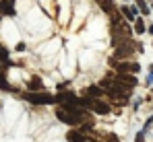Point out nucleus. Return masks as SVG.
Instances as JSON below:
<instances>
[{
    "label": "nucleus",
    "mask_w": 153,
    "mask_h": 142,
    "mask_svg": "<svg viewBox=\"0 0 153 142\" xmlns=\"http://www.w3.org/2000/svg\"><path fill=\"white\" fill-rule=\"evenodd\" d=\"M130 52H132V46H122V43H120L118 49H116V56H118V58H126Z\"/></svg>",
    "instance_id": "6"
},
{
    "label": "nucleus",
    "mask_w": 153,
    "mask_h": 142,
    "mask_svg": "<svg viewBox=\"0 0 153 142\" xmlns=\"http://www.w3.org/2000/svg\"><path fill=\"white\" fill-rule=\"evenodd\" d=\"M68 140L71 142H89L87 138H83L79 132H71V134H68Z\"/></svg>",
    "instance_id": "7"
},
{
    "label": "nucleus",
    "mask_w": 153,
    "mask_h": 142,
    "mask_svg": "<svg viewBox=\"0 0 153 142\" xmlns=\"http://www.w3.org/2000/svg\"><path fill=\"white\" fill-rule=\"evenodd\" d=\"M29 89H31V91H39V89H42V80L33 76V78H31V82H29Z\"/></svg>",
    "instance_id": "9"
},
{
    "label": "nucleus",
    "mask_w": 153,
    "mask_h": 142,
    "mask_svg": "<svg viewBox=\"0 0 153 142\" xmlns=\"http://www.w3.org/2000/svg\"><path fill=\"white\" fill-rule=\"evenodd\" d=\"M56 116H58V119H62L64 124H71V113H66V111H58Z\"/></svg>",
    "instance_id": "10"
},
{
    "label": "nucleus",
    "mask_w": 153,
    "mask_h": 142,
    "mask_svg": "<svg viewBox=\"0 0 153 142\" xmlns=\"http://www.w3.org/2000/svg\"><path fill=\"white\" fill-rule=\"evenodd\" d=\"M116 80L122 82V85H126V87H134L137 85V76H130V74H124V72L116 74Z\"/></svg>",
    "instance_id": "3"
},
{
    "label": "nucleus",
    "mask_w": 153,
    "mask_h": 142,
    "mask_svg": "<svg viewBox=\"0 0 153 142\" xmlns=\"http://www.w3.org/2000/svg\"><path fill=\"white\" fill-rule=\"evenodd\" d=\"M15 15V8H13V2L10 0H0V15Z\"/></svg>",
    "instance_id": "4"
},
{
    "label": "nucleus",
    "mask_w": 153,
    "mask_h": 142,
    "mask_svg": "<svg viewBox=\"0 0 153 142\" xmlns=\"http://www.w3.org/2000/svg\"><path fill=\"white\" fill-rule=\"evenodd\" d=\"M0 60L6 62V49H4V47H0Z\"/></svg>",
    "instance_id": "16"
},
{
    "label": "nucleus",
    "mask_w": 153,
    "mask_h": 142,
    "mask_svg": "<svg viewBox=\"0 0 153 142\" xmlns=\"http://www.w3.org/2000/svg\"><path fill=\"white\" fill-rule=\"evenodd\" d=\"M122 13L126 15L130 21H134V10H132V8H128V6H122Z\"/></svg>",
    "instance_id": "11"
},
{
    "label": "nucleus",
    "mask_w": 153,
    "mask_h": 142,
    "mask_svg": "<svg viewBox=\"0 0 153 142\" xmlns=\"http://www.w3.org/2000/svg\"><path fill=\"white\" fill-rule=\"evenodd\" d=\"M27 99H29L31 103H54V101H56V99L48 93H29Z\"/></svg>",
    "instance_id": "2"
},
{
    "label": "nucleus",
    "mask_w": 153,
    "mask_h": 142,
    "mask_svg": "<svg viewBox=\"0 0 153 142\" xmlns=\"http://www.w3.org/2000/svg\"><path fill=\"white\" fill-rule=\"evenodd\" d=\"M0 87H2V89H4V91H10V87H8V85H6V80H4V78H2V76H0Z\"/></svg>",
    "instance_id": "14"
},
{
    "label": "nucleus",
    "mask_w": 153,
    "mask_h": 142,
    "mask_svg": "<svg viewBox=\"0 0 153 142\" xmlns=\"http://www.w3.org/2000/svg\"><path fill=\"white\" fill-rule=\"evenodd\" d=\"M87 93L91 95V97H97V95H102V89H100V87H89Z\"/></svg>",
    "instance_id": "12"
},
{
    "label": "nucleus",
    "mask_w": 153,
    "mask_h": 142,
    "mask_svg": "<svg viewBox=\"0 0 153 142\" xmlns=\"http://www.w3.org/2000/svg\"><path fill=\"white\" fill-rule=\"evenodd\" d=\"M100 2H102V8L105 13H114V2L112 0H100Z\"/></svg>",
    "instance_id": "8"
},
{
    "label": "nucleus",
    "mask_w": 153,
    "mask_h": 142,
    "mask_svg": "<svg viewBox=\"0 0 153 142\" xmlns=\"http://www.w3.org/2000/svg\"><path fill=\"white\" fill-rule=\"evenodd\" d=\"M108 93L112 95L114 99H118V97H120V99H126L128 95H130V89H128L126 85H122V82H118V80H116V85L108 87Z\"/></svg>",
    "instance_id": "1"
},
{
    "label": "nucleus",
    "mask_w": 153,
    "mask_h": 142,
    "mask_svg": "<svg viewBox=\"0 0 153 142\" xmlns=\"http://www.w3.org/2000/svg\"><path fill=\"white\" fill-rule=\"evenodd\" d=\"M134 31H137V33H145V25H143V21H134Z\"/></svg>",
    "instance_id": "13"
},
{
    "label": "nucleus",
    "mask_w": 153,
    "mask_h": 142,
    "mask_svg": "<svg viewBox=\"0 0 153 142\" xmlns=\"http://www.w3.org/2000/svg\"><path fill=\"white\" fill-rule=\"evenodd\" d=\"M91 105H93V111H95V113H108V111H110V107H108L103 101H93Z\"/></svg>",
    "instance_id": "5"
},
{
    "label": "nucleus",
    "mask_w": 153,
    "mask_h": 142,
    "mask_svg": "<svg viewBox=\"0 0 153 142\" xmlns=\"http://www.w3.org/2000/svg\"><path fill=\"white\" fill-rule=\"evenodd\" d=\"M137 4L141 6V10H143V13H147V6H145V0H137Z\"/></svg>",
    "instance_id": "15"
},
{
    "label": "nucleus",
    "mask_w": 153,
    "mask_h": 142,
    "mask_svg": "<svg viewBox=\"0 0 153 142\" xmlns=\"http://www.w3.org/2000/svg\"><path fill=\"white\" fill-rule=\"evenodd\" d=\"M130 70H132V72H139V70H141V66H139V64H130Z\"/></svg>",
    "instance_id": "17"
}]
</instances>
